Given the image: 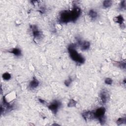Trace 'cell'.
Segmentation results:
<instances>
[{
	"label": "cell",
	"instance_id": "7402d4cb",
	"mask_svg": "<svg viewBox=\"0 0 126 126\" xmlns=\"http://www.w3.org/2000/svg\"><path fill=\"white\" fill-rule=\"evenodd\" d=\"M38 100H39V102H40V103H42V104H45L46 102V101H45L43 99H41V98H38Z\"/></svg>",
	"mask_w": 126,
	"mask_h": 126
},
{
	"label": "cell",
	"instance_id": "9a60e30c",
	"mask_svg": "<svg viewBox=\"0 0 126 126\" xmlns=\"http://www.w3.org/2000/svg\"><path fill=\"white\" fill-rule=\"evenodd\" d=\"M112 3L111 0H104L103 2V6L105 8H108L111 6Z\"/></svg>",
	"mask_w": 126,
	"mask_h": 126
},
{
	"label": "cell",
	"instance_id": "e0dca14e",
	"mask_svg": "<svg viewBox=\"0 0 126 126\" xmlns=\"http://www.w3.org/2000/svg\"><path fill=\"white\" fill-rule=\"evenodd\" d=\"M2 77V78L4 80H9L11 78V76L10 74H9V73L5 72V73L3 74Z\"/></svg>",
	"mask_w": 126,
	"mask_h": 126
},
{
	"label": "cell",
	"instance_id": "6da1fadb",
	"mask_svg": "<svg viewBox=\"0 0 126 126\" xmlns=\"http://www.w3.org/2000/svg\"><path fill=\"white\" fill-rule=\"evenodd\" d=\"M74 44H70L68 47V51L70 58L75 62L79 63H83L85 61L84 57L79 54L75 49Z\"/></svg>",
	"mask_w": 126,
	"mask_h": 126
},
{
	"label": "cell",
	"instance_id": "7c38bea8",
	"mask_svg": "<svg viewBox=\"0 0 126 126\" xmlns=\"http://www.w3.org/2000/svg\"><path fill=\"white\" fill-rule=\"evenodd\" d=\"M39 84V81L36 79V78L33 77L32 80L30 83V87L31 89H34L36 88Z\"/></svg>",
	"mask_w": 126,
	"mask_h": 126
},
{
	"label": "cell",
	"instance_id": "8fae6325",
	"mask_svg": "<svg viewBox=\"0 0 126 126\" xmlns=\"http://www.w3.org/2000/svg\"><path fill=\"white\" fill-rule=\"evenodd\" d=\"M99 96H100V98L101 99V101L103 103H105L107 102V99H108V94L106 92L103 91L100 94Z\"/></svg>",
	"mask_w": 126,
	"mask_h": 126
},
{
	"label": "cell",
	"instance_id": "ac0fdd59",
	"mask_svg": "<svg viewBox=\"0 0 126 126\" xmlns=\"http://www.w3.org/2000/svg\"><path fill=\"white\" fill-rule=\"evenodd\" d=\"M76 103L77 102L76 100H74L73 99H71L70 100L68 103L67 104V106L68 107H74L75 106Z\"/></svg>",
	"mask_w": 126,
	"mask_h": 126
},
{
	"label": "cell",
	"instance_id": "4fadbf2b",
	"mask_svg": "<svg viewBox=\"0 0 126 126\" xmlns=\"http://www.w3.org/2000/svg\"><path fill=\"white\" fill-rule=\"evenodd\" d=\"M8 52L11 53L13 54L14 55L16 56H19L21 54V51L20 50V49L18 48H14L12 49L11 50H9L8 51Z\"/></svg>",
	"mask_w": 126,
	"mask_h": 126
},
{
	"label": "cell",
	"instance_id": "52a82bcc",
	"mask_svg": "<svg viewBox=\"0 0 126 126\" xmlns=\"http://www.w3.org/2000/svg\"><path fill=\"white\" fill-rule=\"evenodd\" d=\"M32 34L34 37V40H38L39 38H40L41 35H42V33L38 30V29L36 28L35 26H32Z\"/></svg>",
	"mask_w": 126,
	"mask_h": 126
},
{
	"label": "cell",
	"instance_id": "8992f818",
	"mask_svg": "<svg viewBox=\"0 0 126 126\" xmlns=\"http://www.w3.org/2000/svg\"><path fill=\"white\" fill-rule=\"evenodd\" d=\"M71 12V19L72 21H75L79 17L81 13L80 9L78 7H74Z\"/></svg>",
	"mask_w": 126,
	"mask_h": 126
},
{
	"label": "cell",
	"instance_id": "277c9868",
	"mask_svg": "<svg viewBox=\"0 0 126 126\" xmlns=\"http://www.w3.org/2000/svg\"><path fill=\"white\" fill-rule=\"evenodd\" d=\"M105 111V109L104 107H100L99 108H97L94 112V115L95 118H97L98 120L104 117Z\"/></svg>",
	"mask_w": 126,
	"mask_h": 126
},
{
	"label": "cell",
	"instance_id": "3957f363",
	"mask_svg": "<svg viewBox=\"0 0 126 126\" xmlns=\"http://www.w3.org/2000/svg\"><path fill=\"white\" fill-rule=\"evenodd\" d=\"M16 97V94L14 92H11L6 94L3 97V104L6 105L10 104V103L15 99Z\"/></svg>",
	"mask_w": 126,
	"mask_h": 126
},
{
	"label": "cell",
	"instance_id": "d6986e66",
	"mask_svg": "<svg viewBox=\"0 0 126 126\" xmlns=\"http://www.w3.org/2000/svg\"><path fill=\"white\" fill-rule=\"evenodd\" d=\"M105 83L107 84V85H111L112 84L113 81L112 80V79L110 78H106L105 79Z\"/></svg>",
	"mask_w": 126,
	"mask_h": 126
},
{
	"label": "cell",
	"instance_id": "44dd1931",
	"mask_svg": "<svg viewBox=\"0 0 126 126\" xmlns=\"http://www.w3.org/2000/svg\"><path fill=\"white\" fill-rule=\"evenodd\" d=\"M126 0H123L120 3V7L122 9H125L126 8Z\"/></svg>",
	"mask_w": 126,
	"mask_h": 126
},
{
	"label": "cell",
	"instance_id": "ffe728a7",
	"mask_svg": "<svg viewBox=\"0 0 126 126\" xmlns=\"http://www.w3.org/2000/svg\"><path fill=\"white\" fill-rule=\"evenodd\" d=\"M71 83V79L70 78H69L64 81V84L66 86H69L70 85Z\"/></svg>",
	"mask_w": 126,
	"mask_h": 126
},
{
	"label": "cell",
	"instance_id": "2e32d148",
	"mask_svg": "<svg viewBox=\"0 0 126 126\" xmlns=\"http://www.w3.org/2000/svg\"><path fill=\"white\" fill-rule=\"evenodd\" d=\"M126 118H125H125H123V117H122V118H119L118 120H117V122H116V123H117V124L118 125H122V124H123L124 123H126Z\"/></svg>",
	"mask_w": 126,
	"mask_h": 126
},
{
	"label": "cell",
	"instance_id": "ba28073f",
	"mask_svg": "<svg viewBox=\"0 0 126 126\" xmlns=\"http://www.w3.org/2000/svg\"><path fill=\"white\" fill-rule=\"evenodd\" d=\"M60 102L58 101L55 100L54 102L51 103L49 105H48V108L51 110L52 111L54 112V113H56L58 111L60 106Z\"/></svg>",
	"mask_w": 126,
	"mask_h": 126
},
{
	"label": "cell",
	"instance_id": "7a4b0ae2",
	"mask_svg": "<svg viewBox=\"0 0 126 126\" xmlns=\"http://www.w3.org/2000/svg\"><path fill=\"white\" fill-rule=\"evenodd\" d=\"M60 21L63 23H67L72 21L71 12L67 10H64L60 14Z\"/></svg>",
	"mask_w": 126,
	"mask_h": 126
},
{
	"label": "cell",
	"instance_id": "30bf717a",
	"mask_svg": "<svg viewBox=\"0 0 126 126\" xmlns=\"http://www.w3.org/2000/svg\"><path fill=\"white\" fill-rule=\"evenodd\" d=\"M113 19L115 22L119 24L120 25L124 24V19L122 15H119L115 17Z\"/></svg>",
	"mask_w": 126,
	"mask_h": 126
},
{
	"label": "cell",
	"instance_id": "9c48e42d",
	"mask_svg": "<svg viewBox=\"0 0 126 126\" xmlns=\"http://www.w3.org/2000/svg\"><path fill=\"white\" fill-rule=\"evenodd\" d=\"M80 46H81V49L82 50L85 51L88 50L91 45L90 43L88 41H83L82 42H79Z\"/></svg>",
	"mask_w": 126,
	"mask_h": 126
},
{
	"label": "cell",
	"instance_id": "5bb4252c",
	"mask_svg": "<svg viewBox=\"0 0 126 126\" xmlns=\"http://www.w3.org/2000/svg\"><path fill=\"white\" fill-rule=\"evenodd\" d=\"M89 15L92 19H95L97 16V13L94 9H91L89 12Z\"/></svg>",
	"mask_w": 126,
	"mask_h": 126
},
{
	"label": "cell",
	"instance_id": "5b68a950",
	"mask_svg": "<svg viewBox=\"0 0 126 126\" xmlns=\"http://www.w3.org/2000/svg\"><path fill=\"white\" fill-rule=\"evenodd\" d=\"M82 117L86 122L90 121L95 118L94 115V112L93 111H86L82 113Z\"/></svg>",
	"mask_w": 126,
	"mask_h": 126
}]
</instances>
